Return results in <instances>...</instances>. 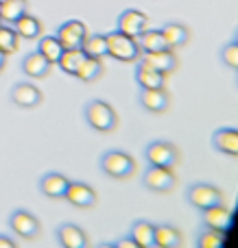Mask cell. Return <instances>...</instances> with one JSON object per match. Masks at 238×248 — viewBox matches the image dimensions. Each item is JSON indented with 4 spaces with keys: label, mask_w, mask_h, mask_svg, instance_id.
<instances>
[{
    "label": "cell",
    "mask_w": 238,
    "mask_h": 248,
    "mask_svg": "<svg viewBox=\"0 0 238 248\" xmlns=\"http://www.w3.org/2000/svg\"><path fill=\"white\" fill-rule=\"evenodd\" d=\"M0 24H2V20H0Z\"/></svg>",
    "instance_id": "cell-40"
},
{
    "label": "cell",
    "mask_w": 238,
    "mask_h": 248,
    "mask_svg": "<svg viewBox=\"0 0 238 248\" xmlns=\"http://www.w3.org/2000/svg\"><path fill=\"white\" fill-rule=\"evenodd\" d=\"M184 237L182 231H179L175 224H155V240H153V246L155 248H182Z\"/></svg>",
    "instance_id": "cell-20"
},
{
    "label": "cell",
    "mask_w": 238,
    "mask_h": 248,
    "mask_svg": "<svg viewBox=\"0 0 238 248\" xmlns=\"http://www.w3.org/2000/svg\"><path fill=\"white\" fill-rule=\"evenodd\" d=\"M9 229L22 240H35L42 233V222L37 220V216H33L26 209H16L9 216Z\"/></svg>",
    "instance_id": "cell-6"
},
{
    "label": "cell",
    "mask_w": 238,
    "mask_h": 248,
    "mask_svg": "<svg viewBox=\"0 0 238 248\" xmlns=\"http://www.w3.org/2000/svg\"><path fill=\"white\" fill-rule=\"evenodd\" d=\"M114 246H116V248H140V246L136 244L134 240H131L129 235H125V237H118V240L114 242Z\"/></svg>",
    "instance_id": "cell-33"
},
{
    "label": "cell",
    "mask_w": 238,
    "mask_h": 248,
    "mask_svg": "<svg viewBox=\"0 0 238 248\" xmlns=\"http://www.w3.org/2000/svg\"><path fill=\"white\" fill-rule=\"evenodd\" d=\"M20 48V37L16 29L9 24H0V52L2 55H13Z\"/></svg>",
    "instance_id": "cell-30"
},
{
    "label": "cell",
    "mask_w": 238,
    "mask_h": 248,
    "mask_svg": "<svg viewBox=\"0 0 238 248\" xmlns=\"http://www.w3.org/2000/svg\"><path fill=\"white\" fill-rule=\"evenodd\" d=\"M138 44H140V50H142L144 55H149V52H160V50H166V48H169L160 29H147L138 37Z\"/></svg>",
    "instance_id": "cell-24"
},
{
    "label": "cell",
    "mask_w": 238,
    "mask_h": 248,
    "mask_svg": "<svg viewBox=\"0 0 238 248\" xmlns=\"http://www.w3.org/2000/svg\"><path fill=\"white\" fill-rule=\"evenodd\" d=\"M175 172L173 168H160V166H149L142 174V185L151 192H170L175 187Z\"/></svg>",
    "instance_id": "cell-8"
},
{
    "label": "cell",
    "mask_w": 238,
    "mask_h": 248,
    "mask_svg": "<svg viewBox=\"0 0 238 248\" xmlns=\"http://www.w3.org/2000/svg\"><path fill=\"white\" fill-rule=\"evenodd\" d=\"M101 170L105 176L116 181H125L129 179L136 172V159L131 157L125 150H107L101 155Z\"/></svg>",
    "instance_id": "cell-3"
},
{
    "label": "cell",
    "mask_w": 238,
    "mask_h": 248,
    "mask_svg": "<svg viewBox=\"0 0 238 248\" xmlns=\"http://www.w3.org/2000/svg\"><path fill=\"white\" fill-rule=\"evenodd\" d=\"M234 44H238V29H236V33H234V39H232Z\"/></svg>",
    "instance_id": "cell-37"
},
{
    "label": "cell",
    "mask_w": 238,
    "mask_h": 248,
    "mask_svg": "<svg viewBox=\"0 0 238 248\" xmlns=\"http://www.w3.org/2000/svg\"><path fill=\"white\" fill-rule=\"evenodd\" d=\"M11 100H13V105H17L22 109H33L37 105H42L44 94L37 85H33L29 81H22L11 87Z\"/></svg>",
    "instance_id": "cell-12"
},
{
    "label": "cell",
    "mask_w": 238,
    "mask_h": 248,
    "mask_svg": "<svg viewBox=\"0 0 238 248\" xmlns=\"http://www.w3.org/2000/svg\"><path fill=\"white\" fill-rule=\"evenodd\" d=\"M57 39H59L64 50H79L87 37V26L81 20H68L57 29Z\"/></svg>",
    "instance_id": "cell-7"
},
{
    "label": "cell",
    "mask_w": 238,
    "mask_h": 248,
    "mask_svg": "<svg viewBox=\"0 0 238 248\" xmlns=\"http://www.w3.org/2000/svg\"><path fill=\"white\" fill-rule=\"evenodd\" d=\"M4 65H7V55H2V52H0V72L4 70Z\"/></svg>",
    "instance_id": "cell-35"
},
{
    "label": "cell",
    "mask_w": 238,
    "mask_h": 248,
    "mask_svg": "<svg viewBox=\"0 0 238 248\" xmlns=\"http://www.w3.org/2000/svg\"><path fill=\"white\" fill-rule=\"evenodd\" d=\"M160 31H162V35H164L166 46H169L170 50L184 48L190 42V29H188L186 24H182V22H166Z\"/></svg>",
    "instance_id": "cell-19"
},
{
    "label": "cell",
    "mask_w": 238,
    "mask_h": 248,
    "mask_svg": "<svg viewBox=\"0 0 238 248\" xmlns=\"http://www.w3.org/2000/svg\"><path fill=\"white\" fill-rule=\"evenodd\" d=\"M236 85H238V77H236Z\"/></svg>",
    "instance_id": "cell-38"
},
{
    "label": "cell",
    "mask_w": 238,
    "mask_h": 248,
    "mask_svg": "<svg viewBox=\"0 0 238 248\" xmlns=\"http://www.w3.org/2000/svg\"><path fill=\"white\" fill-rule=\"evenodd\" d=\"M83 59H85V52H83L81 48H79V50H64L57 63H59L61 72L74 77V74H77V70H79V65L83 63Z\"/></svg>",
    "instance_id": "cell-29"
},
{
    "label": "cell",
    "mask_w": 238,
    "mask_h": 248,
    "mask_svg": "<svg viewBox=\"0 0 238 248\" xmlns=\"http://www.w3.org/2000/svg\"><path fill=\"white\" fill-rule=\"evenodd\" d=\"M11 26L16 29V33L20 39H37L39 35H42V29H44L42 22H39L35 16H31V13H24L22 17H17Z\"/></svg>",
    "instance_id": "cell-23"
},
{
    "label": "cell",
    "mask_w": 238,
    "mask_h": 248,
    "mask_svg": "<svg viewBox=\"0 0 238 248\" xmlns=\"http://www.w3.org/2000/svg\"><path fill=\"white\" fill-rule=\"evenodd\" d=\"M186 198L195 209L205 211L210 207L223 205V192L212 183H204V181H197V183L188 185L186 189Z\"/></svg>",
    "instance_id": "cell-4"
},
{
    "label": "cell",
    "mask_w": 238,
    "mask_h": 248,
    "mask_svg": "<svg viewBox=\"0 0 238 248\" xmlns=\"http://www.w3.org/2000/svg\"><path fill=\"white\" fill-rule=\"evenodd\" d=\"M210 141H212V148L217 153L238 159V128H232V126L217 128L212 133V137H210Z\"/></svg>",
    "instance_id": "cell-14"
},
{
    "label": "cell",
    "mask_w": 238,
    "mask_h": 248,
    "mask_svg": "<svg viewBox=\"0 0 238 248\" xmlns=\"http://www.w3.org/2000/svg\"><path fill=\"white\" fill-rule=\"evenodd\" d=\"M142 61H147L151 68H155L157 72H162L164 77L173 74L179 65V59H177V52L166 48V50H160V52H149V55L142 57Z\"/></svg>",
    "instance_id": "cell-18"
},
{
    "label": "cell",
    "mask_w": 238,
    "mask_h": 248,
    "mask_svg": "<svg viewBox=\"0 0 238 248\" xmlns=\"http://www.w3.org/2000/svg\"><path fill=\"white\" fill-rule=\"evenodd\" d=\"M52 63H48L37 50L29 52V55L22 59V72L26 74L29 78H46L51 74Z\"/></svg>",
    "instance_id": "cell-21"
},
{
    "label": "cell",
    "mask_w": 238,
    "mask_h": 248,
    "mask_svg": "<svg viewBox=\"0 0 238 248\" xmlns=\"http://www.w3.org/2000/svg\"><path fill=\"white\" fill-rule=\"evenodd\" d=\"M138 103H140V107H142L144 111L160 116V113L169 111L170 94L166 92V87H162V90H140Z\"/></svg>",
    "instance_id": "cell-13"
},
{
    "label": "cell",
    "mask_w": 238,
    "mask_h": 248,
    "mask_svg": "<svg viewBox=\"0 0 238 248\" xmlns=\"http://www.w3.org/2000/svg\"><path fill=\"white\" fill-rule=\"evenodd\" d=\"M81 50L85 52V57L103 59V57H107V39H105V35H101V33H87Z\"/></svg>",
    "instance_id": "cell-27"
},
{
    "label": "cell",
    "mask_w": 238,
    "mask_h": 248,
    "mask_svg": "<svg viewBox=\"0 0 238 248\" xmlns=\"http://www.w3.org/2000/svg\"><path fill=\"white\" fill-rule=\"evenodd\" d=\"M232 220H234L232 209L225 205H217L201 211V224H204V229H210V231L227 233V229L232 227Z\"/></svg>",
    "instance_id": "cell-11"
},
{
    "label": "cell",
    "mask_w": 238,
    "mask_h": 248,
    "mask_svg": "<svg viewBox=\"0 0 238 248\" xmlns=\"http://www.w3.org/2000/svg\"><path fill=\"white\" fill-rule=\"evenodd\" d=\"M2 2H4V0H0V4H2Z\"/></svg>",
    "instance_id": "cell-39"
},
{
    "label": "cell",
    "mask_w": 238,
    "mask_h": 248,
    "mask_svg": "<svg viewBox=\"0 0 238 248\" xmlns=\"http://www.w3.org/2000/svg\"><path fill=\"white\" fill-rule=\"evenodd\" d=\"M105 39H107V57L120 61V63H136L142 57V50H140V44L136 37L112 31L105 35Z\"/></svg>",
    "instance_id": "cell-2"
},
{
    "label": "cell",
    "mask_w": 238,
    "mask_h": 248,
    "mask_svg": "<svg viewBox=\"0 0 238 248\" xmlns=\"http://www.w3.org/2000/svg\"><path fill=\"white\" fill-rule=\"evenodd\" d=\"M219 57H221V61H223L225 68L238 72V44H234V42L225 44V46L221 48V52H219Z\"/></svg>",
    "instance_id": "cell-32"
},
{
    "label": "cell",
    "mask_w": 238,
    "mask_h": 248,
    "mask_svg": "<svg viewBox=\"0 0 238 248\" xmlns=\"http://www.w3.org/2000/svg\"><path fill=\"white\" fill-rule=\"evenodd\" d=\"M103 61L101 59H94V57H85L83 59V63L79 65V70H77V74L74 77L79 78L81 83H94V81H99L101 77H103Z\"/></svg>",
    "instance_id": "cell-25"
},
{
    "label": "cell",
    "mask_w": 238,
    "mask_h": 248,
    "mask_svg": "<svg viewBox=\"0 0 238 248\" xmlns=\"http://www.w3.org/2000/svg\"><path fill=\"white\" fill-rule=\"evenodd\" d=\"M24 13H29V0H4L0 4V20H2V24H13Z\"/></svg>",
    "instance_id": "cell-26"
},
{
    "label": "cell",
    "mask_w": 238,
    "mask_h": 248,
    "mask_svg": "<svg viewBox=\"0 0 238 248\" xmlns=\"http://www.w3.org/2000/svg\"><path fill=\"white\" fill-rule=\"evenodd\" d=\"M96 248H116V246H114L112 242H101V244L96 246Z\"/></svg>",
    "instance_id": "cell-36"
},
{
    "label": "cell",
    "mask_w": 238,
    "mask_h": 248,
    "mask_svg": "<svg viewBox=\"0 0 238 248\" xmlns=\"http://www.w3.org/2000/svg\"><path fill=\"white\" fill-rule=\"evenodd\" d=\"M223 244H225V233L210 231V229H204L195 240V248H223Z\"/></svg>",
    "instance_id": "cell-31"
},
{
    "label": "cell",
    "mask_w": 238,
    "mask_h": 248,
    "mask_svg": "<svg viewBox=\"0 0 238 248\" xmlns=\"http://www.w3.org/2000/svg\"><path fill=\"white\" fill-rule=\"evenodd\" d=\"M147 24H149L147 13H142L140 9H125V11L118 16L116 31L122 35H129V37L138 39L140 35L147 31Z\"/></svg>",
    "instance_id": "cell-9"
},
{
    "label": "cell",
    "mask_w": 238,
    "mask_h": 248,
    "mask_svg": "<svg viewBox=\"0 0 238 248\" xmlns=\"http://www.w3.org/2000/svg\"><path fill=\"white\" fill-rule=\"evenodd\" d=\"M136 83L140 85V90H162L166 85V77L162 72H157L155 68L147 63V61L138 59V65H136Z\"/></svg>",
    "instance_id": "cell-16"
},
{
    "label": "cell",
    "mask_w": 238,
    "mask_h": 248,
    "mask_svg": "<svg viewBox=\"0 0 238 248\" xmlns=\"http://www.w3.org/2000/svg\"><path fill=\"white\" fill-rule=\"evenodd\" d=\"M144 159L149 166H160V168H175L179 163V150L173 141L155 140L149 141L144 146Z\"/></svg>",
    "instance_id": "cell-5"
},
{
    "label": "cell",
    "mask_w": 238,
    "mask_h": 248,
    "mask_svg": "<svg viewBox=\"0 0 238 248\" xmlns=\"http://www.w3.org/2000/svg\"><path fill=\"white\" fill-rule=\"evenodd\" d=\"M64 201H68L77 209H90L96 205V189L83 181H70Z\"/></svg>",
    "instance_id": "cell-10"
},
{
    "label": "cell",
    "mask_w": 238,
    "mask_h": 248,
    "mask_svg": "<svg viewBox=\"0 0 238 248\" xmlns=\"http://www.w3.org/2000/svg\"><path fill=\"white\" fill-rule=\"evenodd\" d=\"M37 52L48 61V63L55 65L57 61H59V57H61V52H64V48H61L59 39H57L55 35H44V37L39 39V44H37Z\"/></svg>",
    "instance_id": "cell-28"
},
{
    "label": "cell",
    "mask_w": 238,
    "mask_h": 248,
    "mask_svg": "<svg viewBox=\"0 0 238 248\" xmlns=\"http://www.w3.org/2000/svg\"><path fill=\"white\" fill-rule=\"evenodd\" d=\"M57 242H59L61 248H90L87 233L72 222H66L61 227H57Z\"/></svg>",
    "instance_id": "cell-15"
},
{
    "label": "cell",
    "mask_w": 238,
    "mask_h": 248,
    "mask_svg": "<svg viewBox=\"0 0 238 248\" xmlns=\"http://www.w3.org/2000/svg\"><path fill=\"white\" fill-rule=\"evenodd\" d=\"M70 179L66 174H59V172H48L39 179V192L46 198H52V201H59V198L66 196V189H68Z\"/></svg>",
    "instance_id": "cell-17"
},
{
    "label": "cell",
    "mask_w": 238,
    "mask_h": 248,
    "mask_svg": "<svg viewBox=\"0 0 238 248\" xmlns=\"http://www.w3.org/2000/svg\"><path fill=\"white\" fill-rule=\"evenodd\" d=\"M0 248H17V244H16V240H11L9 235L0 233Z\"/></svg>",
    "instance_id": "cell-34"
},
{
    "label": "cell",
    "mask_w": 238,
    "mask_h": 248,
    "mask_svg": "<svg viewBox=\"0 0 238 248\" xmlns=\"http://www.w3.org/2000/svg\"><path fill=\"white\" fill-rule=\"evenodd\" d=\"M83 118H85L87 126L94 128L96 133H112L118 126V113L109 103L96 98L90 100L83 109Z\"/></svg>",
    "instance_id": "cell-1"
},
{
    "label": "cell",
    "mask_w": 238,
    "mask_h": 248,
    "mask_svg": "<svg viewBox=\"0 0 238 248\" xmlns=\"http://www.w3.org/2000/svg\"><path fill=\"white\" fill-rule=\"evenodd\" d=\"M129 237L140 248H155L153 246V240H155V224L149 222V220H136L129 229Z\"/></svg>",
    "instance_id": "cell-22"
}]
</instances>
